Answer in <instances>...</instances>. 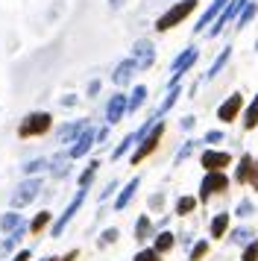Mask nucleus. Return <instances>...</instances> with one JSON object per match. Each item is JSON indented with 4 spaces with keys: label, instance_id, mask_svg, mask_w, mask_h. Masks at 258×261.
Instances as JSON below:
<instances>
[{
    "label": "nucleus",
    "instance_id": "obj_24",
    "mask_svg": "<svg viewBox=\"0 0 258 261\" xmlns=\"http://www.w3.org/2000/svg\"><path fill=\"white\" fill-rule=\"evenodd\" d=\"M173 244H176V235H173V232H159V235H156V244H152V249H156L159 255H164V252H170V249H173Z\"/></svg>",
    "mask_w": 258,
    "mask_h": 261
},
{
    "label": "nucleus",
    "instance_id": "obj_2",
    "mask_svg": "<svg viewBox=\"0 0 258 261\" xmlns=\"http://www.w3.org/2000/svg\"><path fill=\"white\" fill-rule=\"evenodd\" d=\"M194 9H197V0H176L173 6H170V9H167V12L159 18V21H156V30H159V33L173 30V27L182 24V21H185V18L194 12Z\"/></svg>",
    "mask_w": 258,
    "mask_h": 261
},
{
    "label": "nucleus",
    "instance_id": "obj_27",
    "mask_svg": "<svg viewBox=\"0 0 258 261\" xmlns=\"http://www.w3.org/2000/svg\"><path fill=\"white\" fill-rule=\"evenodd\" d=\"M226 229H229V212H220L214 220H211V238L217 241V238L226 235Z\"/></svg>",
    "mask_w": 258,
    "mask_h": 261
},
{
    "label": "nucleus",
    "instance_id": "obj_12",
    "mask_svg": "<svg viewBox=\"0 0 258 261\" xmlns=\"http://www.w3.org/2000/svg\"><path fill=\"white\" fill-rule=\"evenodd\" d=\"M123 115H126V94H112V100L106 103V123L115 126L123 120Z\"/></svg>",
    "mask_w": 258,
    "mask_h": 261
},
{
    "label": "nucleus",
    "instance_id": "obj_6",
    "mask_svg": "<svg viewBox=\"0 0 258 261\" xmlns=\"http://www.w3.org/2000/svg\"><path fill=\"white\" fill-rule=\"evenodd\" d=\"M85 197H88V188H80V191H76V197H73V200L68 202V208H65V212L59 214V220L53 223V229H50V235H53V238L65 235V229H68V223L73 220V217H76V212L82 208V202H85Z\"/></svg>",
    "mask_w": 258,
    "mask_h": 261
},
{
    "label": "nucleus",
    "instance_id": "obj_22",
    "mask_svg": "<svg viewBox=\"0 0 258 261\" xmlns=\"http://www.w3.org/2000/svg\"><path fill=\"white\" fill-rule=\"evenodd\" d=\"M229 59H232V47H223L220 56L211 62V68H209V73H205V80H214V76H217V73L226 68V62H229Z\"/></svg>",
    "mask_w": 258,
    "mask_h": 261
},
{
    "label": "nucleus",
    "instance_id": "obj_36",
    "mask_svg": "<svg viewBox=\"0 0 258 261\" xmlns=\"http://www.w3.org/2000/svg\"><path fill=\"white\" fill-rule=\"evenodd\" d=\"M132 261H162V255H159L156 249H141V252H135Z\"/></svg>",
    "mask_w": 258,
    "mask_h": 261
},
{
    "label": "nucleus",
    "instance_id": "obj_45",
    "mask_svg": "<svg viewBox=\"0 0 258 261\" xmlns=\"http://www.w3.org/2000/svg\"><path fill=\"white\" fill-rule=\"evenodd\" d=\"M162 200H164L162 194H156V197H150V205H162Z\"/></svg>",
    "mask_w": 258,
    "mask_h": 261
},
{
    "label": "nucleus",
    "instance_id": "obj_8",
    "mask_svg": "<svg viewBox=\"0 0 258 261\" xmlns=\"http://www.w3.org/2000/svg\"><path fill=\"white\" fill-rule=\"evenodd\" d=\"M246 3H249V0H229V3H226V9H223V12L214 18V24L209 27V36H220L223 30H226V24L238 18V12L244 9Z\"/></svg>",
    "mask_w": 258,
    "mask_h": 261
},
{
    "label": "nucleus",
    "instance_id": "obj_48",
    "mask_svg": "<svg viewBox=\"0 0 258 261\" xmlns=\"http://www.w3.org/2000/svg\"><path fill=\"white\" fill-rule=\"evenodd\" d=\"M255 50H258V41H255Z\"/></svg>",
    "mask_w": 258,
    "mask_h": 261
},
{
    "label": "nucleus",
    "instance_id": "obj_37",
    "mask_svg": "<svg viewBox=\"0 0 258 261\" xmlns=\"http://www.w3.org/2000/svg\"><path fill=\"white\" fill-rule=\"evenodd\" d=\"M252 212H255V205H252L249 200H241V202H238V212H235V214H238V217H249Z\"/></svg>",
    "mask_w": 258,
    "mask_h": 261
},
{
    "label": "nucleus",
    "instance_id": "obj_21",
    "mask_svg": "<svg viewBox=\"0 0 258 261\" xmlns=\"http://www.w3.org/2000/svg\"><path fill=\"white\" fill-rule=\"evenodd\" d=\"M179 94H182V88H179V85H170V91H167V97H164V103H162L159 109H156V118H164V115H167V112H170V109L176 106Z\"/></svg>",
    "mask_w": 258,
    "mask_h": 261
},
{
    "label": "nucleus",
    "instance_id": "obj_40",
    "mask_svg": "<svg viewBox=\"0 0 258 261\" xmlns=\"http://www.w3.org/2000/svg\"><path fill=\"white\" fill-rule=\"evenodd\" d=\"M30 258H33V252H30V249H18L9 261H30Z\"/></svg>",
    "mask_w": 258,
    "mask_h": 261
},
{
    "label": "nucleus",
    "instance_id": "obj_39",
    "mask_svg": "<svg viewBox=\"0 0 258 261\" xmlns=\"http://www.w3.org/2000/svg\"><path fill=\"white\" fill-rule=\"evenodd\" d=\"M202 141L214 147V144H220V141H223V132H220V129H209V132H205V138H202Z\"/></svg>",
    "mask_w": 258,
    "mask_h": 261
},
{
    "label": "nucleus",
    "instance_id": "obj_32",
    "mask_svg": "<svg viewBox=\"0 0 258 261\" xmlns=\"http://www.w3.org/2000/svg\"><path fill=\"white\" fill-rule=\"evenodd\" d=\"M44 167H47V159H33V162H27L21 170H23V176H35V173L44 170Z\"/></svg>",
    "mask_w": 258,
    "mask_h": 261
},
{
    "label": "nucleus",
    "instance_id": "obj_23",
    "mask_svg": "<svg viewBox=\"0 0 258 261\" xmlns=\"http://www.w3.org/2000/svg\"><path fill=\"white\" fill-rule=\"evenodd\" d=\"M50 220H53V212H38L33 217V220H30V235H41V232H44L47 229V223H50Z\"/></svg>",
    "mask_w": 258,
    "mask_h": 261
},
{
    "label": "nucleus",
    "instance_id": "obj_31",
    "mask_svg": "<svg viewBox=\"0 0 258 261\" xmlns=\"http://www.w3.org/2000/svg\"><path fill=\"white\" fill-rule=\"evenodd\" d=\"M252 235H255L252 229L238 226V229H232V238H229V241H232V244H249V241H252Z\"/></svg>",
    "mask_w": 258,
    "mask_h": 261
},
{
    "label": "nucleus",
    "instance_id": "obj_13",
    "mask_svg": "<svg viewBox=\"0 0 258 261\" xmlns=\"http://www.w3.org/2000/svg\"><path fill=\"white\" fill-rule=\"evenodd\" d=\"M88 126V120L82 118V120H68V123H62L56 129V141L59 144H73L76 141V135H80L82 129Z\"/></svg>",
    "mask_w": 258,
    "mask_h": 261
},
{
    "label": "nucleus",
    "instance_id": "obj_34",
    "mask_svg": "<svg viewBox=\"0 0 258 261\" xmlns=\"http://www.w3.org/2000/svg\"><path fill=\"white\" fill-rule=\"evenodd\" d=\"M202 255H209V241H197L191 247V261H202Z\"/></svg>",
    "mask_w": 258,
    "mask_h": 261
},
{
    "label": "nucleus",
    "instance_id": "obj_17",
    "mask_svg": "<svg viewBox=\"0 0 258 261\" xmlns=\"http://www.w3.org/2000/svg\"><path fill=\"white\" fill-rule=\"evenodd\" d=\"M226 3H229V0H211V6L205 9V12H202V18H199L197 24H194V33H202L205 27L214 24V18H217V15H220L223 9H226Z\"/></svg>",
    "mask_w": 258,
    "mask_h": 261
},
{
    "label": "nucleus",
    "instance_id": "obj_19",
    "mask_svg": "<svg viewBox=\"0 0 258 261\" xmlns=\"http://www.w3.org/2000/svg\"><path fill=\"white\" fill-rule=\"evenodd\" d=\"M23 223H27V220H23L18 212H3L0 214V235H12V232Z\"/></svg>",
    "mask_w": 258,
    "mask_h": 261
},
{
    "label": "nucleus",
    "instance_id": "obj_7",
    "mask_svg": "<svg viewBox=\"0 0 258 261\" xmlns=\"http://www.w3.org/2000/svg\"><path fill=\"white\" fill-rule=\"evenodd\" d=\"M197 59H199V50L197 47H185V50H182V53L173 59V65H170V85H179V80L194 68V62H197Z\"/></svg>",
    "mask_w": 258,
    "mask_h": 261
},
{
    "label": "nucleus",
    "instance_id": "obj_15",
    "mask_svg": "<svg viewBox=\"0 0 258 261\" xmlns=\"http://www.w3.org/2000/svg\"><path fill=\"white\" fill-rule=\"evenodd\" d=\"M135 73H138V65H135V62H132V56H129V59L117 62L115 73H112V83L123 88V85H129V83H132V76H135Z\"/></svg>",
    "mask_w": 258,
    "mask_h": 261
},
{
    "label": "nucleus",
    "instance_id": "obj_1",
    "mask_svg": "<svg viewBox=\"0 0 258 261\" xmlns=\"http://www.w3.org/2000/svg\"><path fill=\"white\" fill-rule=\"evenodd\" d=\"M53 129V115L50 112H30L27 118L18 123V135L21 138H38Z\"/></svg>",
    "mask_w": 258,
    "mask_h": 261
},
{
    "label": "nucleus",
    "instance_id": "obj_30",
    "mask_svg": "<svg viewBox=\"0 0 258 261\" xmlns=\"http://www.w3.org/2000/svg\"><path fill=\"white\" fill-rule=\"evenodd\" d=\"M194 208H197V200H194V197H179V200H176V214H179V217L191 214Z\"/></svg>",
    "mask_w": 258,
    "mask_h": 261
},
{
    "label": "nucleus",
    "instance_id": "obj_35",
    "mask_svg": "<svg viewBox=\"0 0 258 261\" xmlns=\"http://www.w3.org/2000/svg\"><path fill=\"white\" fill-rule=\"evenodd\" d=\"M241 261H258V238H252L249 244H246L244 255H241Z\"/></svg>",
    "mask_w": 258,
    "mask_h": 261
},
{
    "label": "nucleus",
    "instance_id": "obj_20",
    "mask_svg": "<svg viewBox=\"0 0 258 261\" xmlns=\"http://www.w3.org/2000/svg\"><path fill=\"white\" fill-rule=\"evenodd\" d=\"M147 94H150L147 85H135V91L126 97V112H138V109L147 103Z\"/></svg>",
    "mask_w": 258,
    "mask_h": 261
},
{
    "label": "nucleus",
    "instance_id": "obj_10",
    "mask_svg": "<svg viewBox=\"0 0 258 261\" xmlns=\"http://www.w3.org/2000/svg\"><path fill=\"white\" fill-rule=\"evenodd\" d=\"M241 109H244V97L241 94H229L220 106H217V120H220V123H232V120L241 115Z\"/></svg>",
    "mask_w": 258,
    "mask_h": 261
},
{
    "label": "nucleus",
    "instance_id": "obj_29",
    "mask_svg": "<svg viewBox=\"0 0 258 261\" xmlns=\"http://www.w3.org/2000/svg\"><path fill=\"white\" fill-rule=\"evenodd\" d=\"M252 126H258V94L252 97V103L244 112V129H252Z\"/></svg>",
    "mask_w": 258,
    "mask_h": 261
},
{
    "label": "nucleus",
    "instance_id": "obj_3",
    "mask_svg": "<svg viewBox=\"0 0 258 261\" xmlns=\"http://www.w3.org/2000/svg\"><path fill=\"white\" fill-rule=\"evenodd\" d=\"M162 135H164V120H156L150 129H147V135L141 138L138 144H135V153H132V165H141L147 155L159 147V141H162Z\"/></svg>",
    "mask_w": 258,
    "mask_h": 261
},
{
    "label": "nucleus",
    "instance_id": "obj_4",
    "mask_svg": "<svg viewBox=\"0 0 258 261\" xmlns=\"http://www.w3.org/2000/svg\"><path fill=\"white\" fill-rule=\"evenodd\" d=\"M226 188H229V176H226L223 170H205V176L199 182V200L205 202V200H211L214 194H223Z\"/></svg>",
    "mask_w": 258,
    "mask_h": 261
},
{
    "label": "nucleus",
    "instance_id": "obj_41",
    "mask_svg": "<svg viewBox=\"0 0 258 261\" xmlns=\"http://www.w3.org/2000/svg\"><path fill=\"white\" fill-rule=\"evenodd\" d=\"M115 188H117V182H109V185L103 188V194H100V200H106V197H112V194H115Z\"/></svg>",
    "mask_w": 258,
    "mask_h": 261
},
{
    "label": "nucleus",
    "instance_id": "obj_9",
    "mask_svg": "<svg viewBox=\"0 0 258 261\" xmlns=\"http://www.w3.org/2000/svg\"><path fill=\"white\" fill-rule=\"evenodd\" d=\"M132 62L138 65V71H150L152 62H156V47H152V41H147V38L135 41V47H132Z\"/></svg>",
    "mask_w": 258,
    "mask_h": 261
},
{
    "label": "nucleus",
    "instance_id": "obj_42",
    "mask_svg": "<svg viewBox=\"0 0 258 261\" xmlns=\"http://www.w3.org/2000/svg\"><path fill=\"white\" fill-rule=\"evenodd\" d=\"M194 123H197V118L188 115V118H182V129H194Z\"/></svg>",
    "mask_w": 258,
    "mask_h": 261
},
{
    "label": "nucleus",
    "instance_id": "obj_47",
    "mask_svg": "<svg viewBox=\"0 0 258 261\" xmlns=\"http://www.w3.org/2000/svg\"><path fill=\"white\" fill-rule=\"evenodd\" d=\"M41 261H53V258H41Z\"/></svg>",
    "mask_w": 258,
    "mask_h": 261
},
{
    "label": "nucleus",
    "instance_id": "obj_38",
    "mask_svg": "<svg viewBox=\"0 0 258 261\" xmlns=\"http://www.w3.org/2000/svg\"><path fill=\"white\" fill-rule=\"evenodd\" d=\"M117 235H120L117 229H106V232H103V238H100V247H109V244H115V241H117Z\"/></svg>",
    "mask_w": 258,
    "mask_h": 261
},
{
    "label": "nucleus",
    "instance_id": "obj_28",
    "mask_svg": "<svg viewBox=\"0 0 258 261\" xmlns=\"http://www.w3.org/2000/svg\"><path fill=\"white\" fill-rule=\"evenodd\" d=\"M152 235V223L147 214H141L138 220H135V241H147Z\"/></svg>",
    "mask_w": 258,
    "mask_h": 261
},
{
    "label": "nucleus",
    "instance_id": "obj_25",
    "mask_svg": "<svg viewBox=\"0 0 258 261\" xmlns=\"http://www.w3.org/2000/svg\"><path fill=\"white\" fill-rule=\"evenodd\" d=\"M97 170H100V159H94V162H88V167L80 173V179H76V185L80 188H91L94 176H97Z\"/></svg>",
    "mask_w": 258,
    "mask_h": 261
},
{
    "label": "nucleus",
    "instance_id": "obj_26",
    "mask_svg": "<svg viewBox=\"0 0 258 261\" xmlns=\"http://www.w3.org/2000/svg\"><path fill=\"white\" fill-rule=\"evenodd\" d=\"M255 15H258V3H252V0H249L244 9L238 12V18H235V27H238V30H244V27L249 24V21H252Z\"/></svg>",
    "mask_w": 258,
    "mask_h": 261
},
{
    "label": "nucleus",
    "instance_id": "obj_18",
    "mask_svg": "<svg viewBox=\"0 0 258 261\" xmlns=\"http://www.w3.org/2000/svg\"><path fill=\"white\" fill-rule=\"evenodd\" d=\"M70 162H73V159H70L68 153H59V155H53V159L47 162V170H50V176H53V179L68 176V173H70Z\"/></svg>",
    "mask_w": 258,
    "mask_h": 261
},
{
    "label": "nucleus",
    "instance_id": "obj_46",
    "mask_svg": "<svg viewBox=\"0 0 258 261\" xmlns=\"http://www.w3.org/2000/svg\"><path fill=\"white\" fill-rule=\"evenodd\" d=\"M109 6H112V9H120V6H123V0H109Z\"/></svg>",
    "mask_w": 258,
    "mask_h": 261
},
{
    "label": "nucleus",
    "instance_id": "obj_43",
    "mask_svg": "<svg viewBox=\"0 0 258 261\" xmlns=\"http://www.w3.org/2000/svg\"><path fill=\"white\" fill-rule=\"evenodd\" d=\"M73 258H80V252H76V249H70V252H65L62 258H53V261H73Z\"/></svg>",
    "mask_w": 258,
    "mask_h": 261
},
{
    "label": "nucleus",
    "instance_id": "obj_14",
    "mask_svg": "<svg viewBox=\"0 0 258 261\" xmlns=\"http://www.w3.org/2000/svg\"><path fill=\"white\" fill-rule=\"evenodd\" d=\"M199 165L205 167V170H223L226 165H232V155L223 153V150H205V153L199 155Z\"/></svg>",
    "mask_w": 258,
    "mask_h": 261
},
{
    "label": "nucleus",
    "instance_id": "obj_33",
    "mask_svg": "<svg viewBox=\"0 0 258 261\" xmlns=\"http://www.w3.org/2000/svg\"><path fill=\"white\" fill-rule=\"evenodd\" d=\"M194 150H197V141L191 138V141H185L182 147H179V153H176V159H173V162H176V165H182V162H185V159H188L191 153H194Z\"/></svg>",
    "mask_w": 258,
    "mask_h": 261
},
{
    "label": "nucleus",
    "instance_id": "obj_11",
    "mask_svg": "<svg viewBox=\"0 0 258 261\" xmlns=\"http://www.w3.org/2000/svg\"><path fill=\"white\" fill-rule=\"evenodd\" d=\"M94 132H97V129H91V126H85V129H82L80 135H76V141L70 144L68 155L73 159V162H76V159H82V155H88V153H91V147L97 144V141H94Z\"/></svg>",
    "mask_w": 258,
    "mask_h": 261
},
{
    "label": "nucleus",
    "instance_id": "obj_16",
    "mask_svg": "<svg viewBox=\"0 0 258 261\" xmlns=\"http://www.w3.org/2000/svg\"><path fill=\"white\" fill-rule=\"evenodd\" d=\"M138 188H141V176H132V179L126 182V185L120 188V194H117V200H115V212H123L129 202H132V197L138 194Z\"/></svg>",
    "mask_w": 258,
    "mask_h": 261
},
{
    "label": "nucleus",
    "instance_id": "obj_5",
    "mask_svg": "<svg viewBox=\"0 0 258 261\" xmlns=\"http://www.w3.org/2000/svg\"><path fill=\"white\" fill-rule=\"evenodd\" d=\"M38 194H41V179H38V176H27L21 185L15 188L9 205H12V208H23V205H30Z\"/></svg>",
    "mask_w": 258,
    "mask_h": 261
},
{
    "label": "nucleus",
    "instance_id": "obj_44",
    "mask_svg": "<svg viewBox=\"0 0 258 261\" xmlns=\"http://www.w3.org/2000/svg\"><path fill=\"white\" fill-rule=\"evenodd\" d=\"M100 85H103L100 80H91V85H88V97H94V94H97V91H100Z\"/></svg>",
    "mask_w": 258,
    "mask_h": 261
}]
</instances>
